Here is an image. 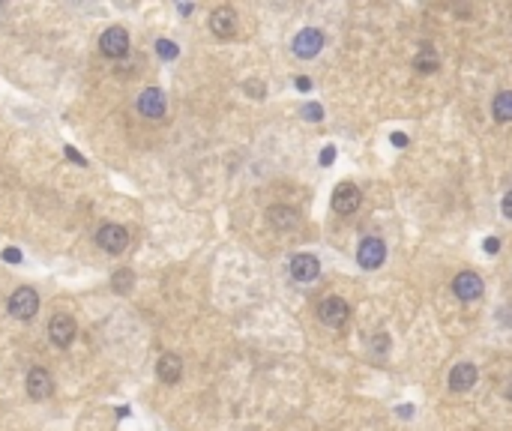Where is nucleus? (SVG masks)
<instances>
[{
    "mask_svg": "<svg viewBox=\"0 0 512 431\" xmlns=\"http://www.w3.org/2000/svg\"><path fill=\"white\" fill-rule=\"evenodd\" d=\"M96 246L102 252H108V255H120V252L129 246V231L123 225L108 222V225H102L96 231Z\"/></svg>",
    "mask_w": 512,
    "mask_h": 431,
    "instance_id": "f257e3e1",
    "label": "nucleus"
},
{
    "mask_svg": "<svg viewBox=\"0 0 512 431\" xmlns=\"http://www.w3.org/2000/svg\"><path fill=\"white\" fill-rule=\"evenodd\" d=\"M40 312V294L33 288H18L16 294L9 297V314L18 321H30L33 314Z\"/></svg>",
    "mask_w": 512,
    "mask_h": 431,
    "instance_id": "f03ea898",
    "label": "nucleus"
},
{
    "mask_svg": "<svg viewBox=\"0 0 512 431\" xmlns=\"http://www.w3.org/2000/svg\"><path fill=\"white\" fill-rule=\"evenodd\" d=\"M383 258H386V246H383V240H378V237H366L363 243H359V249H357V264L363 270H378L383 264Z\"/></svg>",
    "mask_w": 512,
    "mask_h": 431,
    "instance_id": "7ed1b4c3",
    "label": "nucleus"
},
{
    "mask_svg": "<svg viewBox=\"0 0 512 431\" xmlns=\"http://www.w3.org/2000/svg\"><path fill=\"white\" fill-rule=\"evenodd\" d=\"M318 314H321V321L327 324V326L339 329V326H345V324H347V318H351V306H347V302H345L342 297H327V300L321 302Z\"/></svg>",
    "mask_w": 512,
    "mask_h": 431,
    "instance_id": "20e7f679",
    "label": "nucleus"
},
{
    "mask_svg": "<svg viewBox=\"0 0 512 431\" xmlns=\"http://www.w3.org/2000/svg\"><path fill=\"white\" fill-rule=\"evenodd\" d=\"M75 333H78V326H75V318L72 314H54L52 324H48V336H52V341L57 348H69L72 341H75Z\"/></svg>",
    "mask_w": 512,
    "mask_h": 431,
    "instance_id": "39448f33",
    "label": "nucleus"
},
{
    "mask_svg": "<svg viewBox=\"0 0 512 431\" xmlns=\"http://www.w3.org/2000/svg\"><path fill=\"white\" fill-rule=\"evenodd\" d=\"M99 48H102L105 57H126L129 52V33L123 28H108L99 36Z\"/></svg>",
    "mask_w": 512,
    "mask_h": 431,
    "instance_id": "423d86ee",
    "label": "nucleus"
},
{
    "mask_svg": "<svg viewBox=\"0 0 512 431\" xmlns=\"http://www.w3.org/2000/svg\"><path fill=\"white\" fill-rule=\"evenodd\" d=\"M482 278L477 276V273H470V270H465V273H458L456 276V282H453V294L461 300V302H473V300H480L482 297Z\"/></svg>",
    "mask_w": 512,
    "mask_h": 431,
    "instance_id": "0eeeda50",
    "label": "nucleus"
},
{
    "mask_svg": "<svg viewBox=\"0 0 512 431\" xmlns=\"http://www.w3.org/2000/svg\"><path fill=\"white\" fill-rule=\"evenodd\" d=\"M210 30H213L219 40H231L237 33V12L231 6H216L210 12Z\"/></svg>",
    "mask_w": 512,
    "mask_h": 431,
    "instance_id": "6e6552de",
    "label": "nucleus"
},
{
    "mask_svg": "<svg viewBox=\"0 0 512 431\" xmlns=\"http://www.w3.org/2000/svg\"><path fill=\"white\" fill-rule=\"evenodd\" d=\"M323 48V33L318 28H306L294 36V54L297 57H315Z\"/></svg>",
    "mask_w": 512,
    "mask_h": 431,
    "instance_id": "1a4fd4ad",
    "label": "nucleus"
},
{
    "mask_svg": "<svg viewBox=\"0 0 512 431\" xmlns=\"http://www.w3.org/2000/svg\"><path fill=\"white\" fill-rule=\"evenodd\" d=\"M359 201H363V195H359V189L354 183H339L335 186V192H333V210L335 213H354L359 207Z\"/></svg>",
    "mask_w": 512,
    "mask_h": 431,
    "instance_id": "9d476101",
    "label": "nucleus"
},
{
    "mask_svg": "<svg viewBox=\"0 0 512 431\" xmlns=\"http://www.w3.org/2000/svg\"><path fill=\"white\" fill-rule=\"evenodd\" d=\"M52 392H54L52 374H48L45 369H30V374H28V396L33 401H45Z\"/></svg>",
    "mask_w": 512,
    "mask_h": 431,
    "instance_id": "9b49d317",
    "label": "nucleus"
},
{
    "mask_svg": "<svg viewBox=\"0 0 512 431\" xmlns=\"http://www.w3.org/2000/svg\"><path fill=\"white\" fill-rule=\"evenodd\" d=\"M138 111L150 120H159L165 114V93L156 90V87H147V90L138 96Z\"/></svg>",
    "mask_w": 512,
    "mask_h": 431,
    "instance_id": "f8f14e48",
    "label": "nucleus"
},
{
    "mask_svg": "<svg viewBox=\"0 0 512 431\" xmlns=\"http://www.w3.org/2000/svg\"><path fill=\"white\" fill-rule=\"evenodd\" d=\"M267 219H270V225L276 228V231H294V228L299 225V213H297L294 207L276 204V207L267 210Z\"/></svg>",
    "mask_w": 512,
    "mask_h": 431,
    "instance_id": "ddd939ff",
    "label": "nucleus"
},
{
    "mask_svg": "<svg viewBox=\"0 0 512 431\" xmlns=\"http://www.w3.org/2000/svg\"><path fill=\"white\" fill-rule=\"evenodd\" d=\"M156 374L162 384H177L180 374H183V360L177 353H162L159 362H156Z\"/></svg>",
    "mask_w": 512,
    "mask_h": 431,
    "instance_id": "4468645a",
    "label": "nucleus"
},
{
    "mask_svg": "<svg viewBox=\"0 0 512 431\" xmlns=\"http://www.w3.org/2000/svg\"><path fill=\"white\" fill-rule=\"evenodd\" d=\"M473 384H477V365L458 362L456 369L449 372V389H453V392H468Z\"/></svg>",
    "mask_w": 512,
    "mask_h": 431,
    "instance_id": "2eb2a0df",
    "label": "nucleus"
},
{
    "mask_svg": "<svg viewBox=\"0 0 512 431\" xmlns=\"http://www.w3.org/2000/svg\"><path fill=\"white\" fill-rule=\"evenodd\" d=\"M318 273H321V264L315 255H297L291 261V276L297 282H315Z\"/></svg>",
    "mask_w": 512,
    "mask_h": 431,
    "instance_id": "dca6fc26",
    "label": "nucleus"
},
{
    "mask_svg": "<svg viewBox=\"0 0 512 431\" xmlns=\"http://www.w3.org/2000/svg\"><path fill=\"white\" fill-rule=\"evenodd\" d=\"M492 111H494V120L497 123H512V90L497 93Z\"/></svg>",
    "mask_w": 512,
    "mask_h": 431,
    "instance_id": "f3484780",
    "label": "nucleus"
},
{
    "mask_svg": "<svg viewBox=\"0 0 512 431\" xmlns=\"http://www.w3.org/2000/svg\"><path fill=\"white\" fill-rule=\"evenodd\" d=\"M438 63H441V60H438V54H434V48H429V45H426V48H422V52L417 54L414 69H417V72H422V75H431L434 69H438Z\"/></svg>",
    "mask_w": 512,
    "mask_h": 431,
    "instance_id": "a211bd4d",
    "label": "nucleus"
},
{
    "mask_svg": "<svg viewBox=\"0 0 512 431\" xmlns=\"http://www.w3.org/2000/svg\"><path fill=\"white\" fill-rule=\"evenodd\" d=\"M111 285H114L117 294H129L132 285H135V276L129 270H120V273H114V278H111Z\"/></svg>",
    "mask_w": 512,
    "mask_h": 431,
    "instance_id": "6ab92c4d",
    "label": "nucleus"
},
{
    "mask_svg": "<svg viewBox=\"0 0 512 431\" xmlns=\"http://www.w3.org/2000/svg\"><path fill=\"white\" fill-rule=\"evenodd\" d=\"M156 52H159V57H162V60H174V57L180 54V48L174 45L171 40H159V42H156Z\"/></svg>",
    "mask_w": 512,
    "mask_h": 431,
    "instance_id": "aec40b11",
    "label": "nucleus"
},
{
    "mask_svg": "<svg viewBox=\"0 0 512 431\" xmlns=\"http://www.w3.org/2000/svg\"><path fill=\"white\" fill-rule=\"evenodd\" d=\"M303 120H309V123H321V120H323V108H321L318 102H309V105L303 108Z\"/></svg>",
    "mask_w": 512,
    "mask_h": 431,
    "instance_id": "412c9836",
    "label": "nucleus"
},
{
    "mask_svg": "<svg viewBox=\"0 0 512 431\" xmlns=\"http://www.w3.org/2000/svg\"><path fill=\"white\" fill-rule=\"evenodd\" d=\"M335 162V147H323V153H321V165L327 168V165Z\"/></svg>",
    "mask_w": 512,
    "mask_h": 431,
    "instance_id": "4be33fe9",
    "label": "nucleus"
},
{
    "mask_svg": "<svg viewBox=\"0 0 512 431\" xmlns=\"http://www.w3.org/2000/svg\"><path fill=\"white\" fill-rule=\"evenodd\" d=\"M485 252H489V255H497V252H501V240L489 237V240H485Z\"/></svg>",
    "mask_w": 512,
    "mask_h": 431,
    "instance_id": "5701e85b",
    "label": "nucleus"
},
{
    "mask_svg": "<svg viewBox=\"0 0 512 431\" xmlns=\"http://www.w3.org/2000/svg\"><path fill=\"white\" fill-rule=\"evenodd\" d=\"M246 90H249V93H255V99H264V84L249 81V84H246Z\"/></svg>",
    "mask_w": 512,
    "mask_h": 431,
    "instance_id": "b1692460",
    "label": "nucleus"
},
{
    "mask_svg": "<svg viewBox=\"0 0 512 431\" xmlns=\"http://www.w3.org/2000/svg\"><path fill=\"white\" fill-rule=\"evenodd\" d=\"M4 261H9V264H21V252H18V249H6V252H4Z\"/></svg>",
    "mask_w": 512,
    "mask_h": 431,
    "instance_id": "393cba45",
    "label": "nucleus"
},
{
    "mask_svg": "<svg viewBox=\"0 0 512 431\" xmlns=\"http://www.w3.org/2000/svg\"><path fill=\"white\" fill-rule=\"evenodd\" d=\"M386 345H390V338H386L383 333H381L378 338H374V350H378V353H386Z\"/></svg>",
    "mask_w": 512,
    "mask_h": 431,
    "instance_id": "a878e982",
    "label": "nucleus"
},
{
    "mask_svg": "<svg viewBox=\"0 0 512 431\" xmlns=\"http://www.w3.org/2000/svg\"><path fill=\"white\" fill-rule=\"evenodd\" d=\"M501 210H504V216H506V219H512V192H506V198H504Z\"/></svg>",
    "mask_w": 512,
    "mask_h": 431,
    "instance_id": "bb28decb",
    "label": "nucleus"
},
{
    "mask_svg": "<svg viewBox=\"0 0 512 431\" xmlns=\"http://www.w3.org/2000/svg\"><path fill=\"white\" fill-rule=\"evenodd\" d=\"M66 156H69L72 162H78V165H87V162H84V156L78 153V150H72V147H66Z\"/></svg>",
    "mask_w": 512,
    "mask_h": 431,
    "instance_id": "cd10ccee",
    "label": "nucleus"
},
{
    "mask_svg": "<svg viewBox=\"0 0 512 431\" xmlns=\"http://www.w3.org/2000/svg\"><path fill=\"white\" fill-rule=\"evenodd\" d=\"M393 144H395V147H407V135H405V132H395V135H393Z\"/></svg>",
    "mask_w": 512,
    "mask_h": 431,
    "instance_id": "c85d7f7f",
    "label": "nucleus"
},
{
    "mask_svg": "<svg viewBox=\"0 0 512 431\" xmlns=\"http://www.w3.org/2000/svg\"><path fill=\"white\" fill-rule=\"evenodd\" d=\"M297 87L306 93V90H311V81H309V78H297Z\"/></svg>",
    "mask_w": 512,
    "mask_h": 431,
    "instance_id": "c756f323",
    "label": "nucleus"
},
{
    "mask_svg": "<svg viewBox=\"0 0 512 431\" xmlns=\"http://www.w3.org/2000/svg\"><path fill=\"white\" fill-rule=\"evenodd\" d=\"M506 398H509V401H512V377H509V380H506Z\"/></svg>",
    "mask_w": 512,
    "mask_h": 431,
    "instance_id": "7c9ffc66",
    "label": "nucleus"
}]
</instances>
